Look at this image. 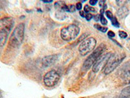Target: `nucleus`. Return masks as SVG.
I'll return each instance as SVG.
<instances>
[{"instance_id": "obj_11", "label": "nucleus", "mask_w": 130, "mask_h": 98, "mask_svg": "<svg viewBox=\"0 0 130 98\" xmlns=\"http://www.w3.org/2000/svg\"><path fill=\"white\" fill-rule=\"evenodd\" d=\"M119 98H130V86H127L122 90Z\"/></svg>"}, {"instance_id": "obj_3", "label": "nucleus", "mask_w": 130, "mask_h": 98, "mask_svg": "<svg viewBox=\"0 0 130 98\" xmlns=\"http://www.w3.org/2000/svg\"><path fill=\"white\" fill-rule=\"evenodd\" d=\"M106 50V45L104 43H102L101 45L98 46L94 51L92 52V53L90 56H88V58L85 59L83 64V69L86 70H88L93 66L97 59L102 55L104 51Z\"/></svg>"}, {"instance_id": "obj_14", "label": "nucleus", "mask_w": 130, "mask_h": 98, "mask_svg": "<svg viewBox=\"0 0 130 98\" xmlns=\"http://www.w3.org/2000/svg\"><path fill=\"white\" fill-rule=\"evenodd\" d=\"M94 28H95L97 29V30H99V31H101L102 32H103V33H105L108 30L107 27L102 26L99 25V24H95Z\"/></svg>"}, {"instance_id": "obj_10", "label": "nucleus", "mask_w": 130, "mask_h": 98, "mask_svg": "<svg viewBox=\"0 0 130 98\" xmlns=\"http://www.w3.org/2000/svg\"><path fill=\"white\" fill-rule=\"evenodd\" d=\"M129 10L127 7H122L118 10V12H117V15H118V16H119L120 18H125L126 16H127Z\"/></svg>"}, {"instance_id": "obj_21", "label": "nucleus", "mask_w": 130, "mask_h": 98, "mask_svg": "<svg viewBox=\"0 0 130 98\" xmlns=\"http://www.w3.org/2000/svg\"><path fill=\"white\" fill-rule=\"evenodd\" d=\"M75 7H76V9L78 10H80L81 11V9H82V4H81V3H77V4L75 5Z\"/></svg>"}, {"instance_id": "obj_1", "label": "nucleus", "mask_w": 130, "mask_h": 98, "mask_svg": "<svg viewBox=\"0 0 130 98\" xmlns=\"http://www.w3.org/2000/svg\"><path fill=\"white\" fill-rule=\"evenodd\" d=\"M14 25V20L12 17L7 16L0 19V46H3L5 44Z\"/></svg>"}, {"instance_id": "obj_22", "label": "nucleus", "mask_w": 130, "mask_h": 98, "mask_svg": "<svg viewBox=\"0 0 130 98\" xmlns=\"http://www.w3.org/2000/svg\"><path fill=\"white\" fill-rule=\"evenodd\" d=\"M107 35L109 37H111V38H112V37H114L115 36V33L112 31H108Z\"/></svg>"}, {"instance_id": "obj_15", "label": "nucleus", "mask_w": 130, "mask_h": 98, "mask_svg": "<svg viewBox=\"0 0 130 98\" xmlns=\"http://www.w3.org/2000/svg\"><path fill=\"white\" fill-rule=\"evenodd\" d=\"M111 23H112V25L114 26L116 28H119L120 27V24L117 20V18H116L115 16H113L112 18L111 19Z\"/></svg>"}, {"instance_id": "obj_23", "label": "nucleus", "mask_w": 130, "mask_h": 98, "mask_svg": "<svg viewBox=\"0 0 130 98\" xmlns=\"http://www.w3.org/2000/svg\"><path fill=\"white\" fill-rule=\"evenodd\" d=\"M97 3H98L97 0H90V2H89V3H90V5H92V6L95 5Z\"/></svg>"}, {"instance_id": "obj_6", "label": "nucleus", "mask_w": 130, "mask_h": 98, "mask_svg": "<svg viewBox=\"0 0 130 98\" xmlns=\"http://www.w3.org/2000/svg\"><path fill=\"white\" fill-rule=\"evenodd\" d=\"M96 39L94 37H89L81 42L79 47V52L81 56H86L93 51L96 46Z\"/></svg>"}, {"instance_id": "obj_26", "label": "nucleus", "mask_w": 130, "mask_h": 98, "mask_svg": "<svg viewBox=\"0 0 130 98\" xmlns=\"http://www.w3.org/2000/svg\"><path fill=\"white\" fill-rule=\"evenodd\" d=\"M79 15H81V16H82V17H85V16L84 11H79Z\"/></svg>"}, {"instance_id": "obj_17", "label": "nucleus", "mask_w": 130, "mask_h": 98, "mask_svg": "<svg viewBox=\"0 0 130 98\" xmlns=\"http://www.w3.org/2000/svg\"><path fill=\"white\" fill-rule=\"evenodd\" d=\"M68 12L70 13H73L75 12L76 7H75V5H68Z\"/></svg>"}, {"instance_id": "obj_20", "label": "nucleus", "mask_w": 130, "mask_h": 98, "mask_svg": "<svg viewBox=\"0 0 130 98\" xmlns=\"http://www.w3.org/2000/svg\"><path fill=\"white\" fill-rule=\"evenodd\" d=\"M85 18H86V20H87V21H90L92 18H93V16H92V14L88 13L85 15Z\"/></svg>"}, {"instance_id": "obj_12", "label": "nucleus", "mask_w": 130, "mask_h": 98, "mask_svg": "<svg viewBox=\"0 0 130 98\" xmlns=\"http://www.w3.org/2000/svg\"><path fill=\"white\" fill-rule=\"evenodd\" d=\"M122 79L125 84H130V70L123 74Z\"/></svg>"}, {"instance_id": "obj_24", "label": "nucleus", "mask_w": 130, "mask_h": 98, "mask_svg": "<svg viewBox=\"0 0 130 98\" xmlns=\"http://www.w3.org/2000/svg\"><path fill=\"white\" fill-rule=\"evenodd\" d=\"M93 17L96 22H98V21H99L100 20V15H96V16H93Z\"/></svg>"}, {"instance_id": "obj_18", "label": "nucleus", "mask_w": 130, "mask_h": 98, "mask_svg": "<svg viewBox=\"0 0 130 98\" xmlns=\"http://www.w3.org/2000/svg\"><path fill=\"white\" fill-rule=\"evenodd\" d=\"M118 35H119V37L122 38V39H125L126 37H127V34L126 33L125 31H120L119 33H118Z\"/></svg>"}, {"instance_id": "obj_13", "label": "nucleus", "mask_w": 130, "mask_h": 98, "mask_svg": "<svg viewBox=\"0 0 130 98\" xmlns=\"http://www.w3.org/2000/svg\"><path fill=\"white\" fill-rule=\"evenodd\" d=\"M84 12L87 13H89V12L92 13H95L96 12V9L94 7H92L89 6L88 5H86L84 7Z\"/></svg>"}, {"instance_id": "obj_4", "label": "nucleus", "mask_w": 130, "mask_h": 98, "mask_svg": "<svg viewBox=\"0 0 130 98\" xmlns=\"http://www.w3.org/2000/svg\"><path fill=\"white\" fill-rule=\"evenodd\" d=\"M80 28L75 24H70L61 29V37L65 41H71L79 35Z\"/></svg>"}, {"instance_id": "obj_8", "label": "nucleus", "mask_w": 130, "mask_h": 98, "mask_svg": "<svg viewBox=\"0 0 130 98\" xmlns=\"http://www.w3.org/2000/svg\"><path fill=\"white\" fill-rule=\"evenodd\" d=\"M112 54V53H111V52H108V53L101 56L92 66V71L94 73H98L102 69L105 68Z\"/></svg>"}, {"instance_id": "obj_7", "label": "nucleus", "mask_w": 130, "mask_h": 98, "mask_svg": "<svg viewBox=\"0 0 130 98\" xmlns=\"http://www.w3.org/2000/svg\"><path fill=\"white\" fill-rule=\"evenodd\" d=\"M59 79H60V75L59 73L55 70H52L45 74L43 80L46 86L52 87L58 83Z\"/></svg>"}, {"instance_id": "obj_9", "label": "nucleus", "mask_w": 130, "mask_h": 98, "mask_svg": "<svg viewBox=\"0 0 130 98\" xmlns=\"http://www.w3.org/2000/svg\"><path fill=\"white\" fill-rule=\"evenodd\" d=\"M59 59V54H52V55L46 56L42 59V64L43 67H49L54 65L57 62Z\"/></svg>"}, {"instance_id": "obj_5", "label": "nucleus", "mask_w": 130, "mask_h": 98, "mask_svg": "<svg viewBox=\"0 0 130 98\" xmlns=\"http://www.w3.org/2000/svg\"><path fill=\"white\" fill-rule=\"evenodd\" d=\"M125 57H126L125 54L112 53V56L109 59L106 66L104 68V73L105 75H109L112 73L121 64Z\"/></svg>"}, {"instance_id": "obj_25", "label": "nucleus", "mask_w": 130, "mask_h": 98, "mask_svg": "<svg viewBox=\"0 0 130 98\" xmlns=\"http://www.w3.org/2000/svg\"><path fill=\"white\" fill-rule=\"evenodd\" d=\"M53 2V0H43L42 2L44 3H52Z\"/></svg>"}, {"instance_id": "obj_16", "label": "nucleus", "mask_w": 130, "mask_h": 98, "mask_svg": "<svg viewBox=\"0 0 130 98\" xmlns=\"http://www.w3.org/2000/svg\"><path fill=\"white\" fill-rule=\"evenodd\" d=\"M100 22L103 25H107V20L105 19V18L104 16V15H100Z\"/></svg>"}, {"instance_id": "obj_19", "label": "nucleus", "mask_w": 130, "mask_h": 98, "mask_svg": "<svg viewBox=\"0 0 130 98\" xmlns=\"http://www.w3.org/2000/svg\"><path fill=\"white\" fill-rule=\"evenodd\" d=\"M105 15H106L107 17L108 18H109L110 20L114 16L112 13H111V11H109V10H107V11H105Z\"/></svg>"}, {"instance_id": "obj_2", "label": "nucleus", "mask_w": 130, "mask_h": 98, "mask_svg": "<svg viewBox=\"0 0 130 98\" xmlns=\"http://www.w3.org/2000/svg\"><path fill=\"white\" fill-rule=\"evenodd\" d=\"M25 33V25L20 23L14 28L10 36L9 45L13 48L18 47L22 43Z\"/></svg>"}]
</instances>
